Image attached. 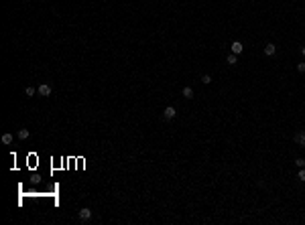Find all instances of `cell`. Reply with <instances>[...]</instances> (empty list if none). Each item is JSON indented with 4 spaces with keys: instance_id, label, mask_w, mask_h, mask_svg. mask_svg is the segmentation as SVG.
Listing matches in <instances>:
<instances>
[{
    "instance_id": "6da1fadb",
    "label": "cell",
    "mask_w": 305,
    "mask_h": 225,
    "mask_svg": "<svg viewBox=\"0 0 305 225\" xmlns=\"http://www.w3.org/2000/svg\"><path fill=\"white\" fill-rule=\"evenodd\" d=\"M51 92H53V89H51L49 83H41V85L37 87V93H39V96H43V97H49Z\"/></svg>"
},
{
    "instance_id": "7a4b0ae2",
    "label": "cell",
    "mask_w": 305,
    "mask_h": 225,
    "mask_svg": "<svg viewBox=\"0 0 305 225\" xmlns=\"http://www.w3.org/2000/svg\"><path fill=\"white\" fill-rule=\"evenodd\" d=\"M175 116H177L175 107H173V106H167V107H165V112H163V118H165V120H173Z\"/></svg>"
},
{
    "instance_id": "3957f363",
    "label": "cell",
    "mask_w": 305,
    "mask_h": 225,
    "mask_svg": "<svg viewBox=\"0 0 305 225\" xmlns=\"http://www.w3.org/2000/svg\"><path fill=\"white\" fill-rule=\"evenodd\" d=\"M79 219L81 221H90V219H92V209H88V207H84V209H79Z\"/></svg>"
},
{
    "instance_id": "277c9868",
    "label": "cell",
    "mask_w": 305,
    "mask_h": 225,
    "mask_svg": "<svg viewBox=\"0 0 305 225\" xmlns=\"http://www.w3.org/2000/svg\"><path fill=\"white\" fill-rule=\"evenodd\" d=\"M230 51L234 55H242V51H244V47H242V43L240 41H236V43H232V47H230Z\"/></svg>"
},
{
    "instance_id": "5b68a950",
    "label": "cell",
    "mask_w": 305,
    "mask_h": 225,
    "mask_svg": "<svg viewBox=\"0 0 305 225\" xmlns=\"http://www.w3.org/2000/svg\"><path fill=\"white\" fill-rule=\"evenodd\" d=\"M295 142H297L299 146H305V130H301V132L295 134Z\"/></svg>"
},
{
    "instance_id": "8992f818",
    "label": "cell",
    "mask_w": 305,
    "mask_h": 225,
    "mask_svg": "<svg viewBox=\"0 0 305 225\" xmlns=\"http://www.w3.org/2000/svg\"><path fill=\"white\" fill-rule=\"evenodd\" d=\"M275 53H277V47H275L273 43H269V45L264 47V55H267V57H273Z\"/></svg>"
},
{
    "instance_id": "52a82bcc",
    "label": "cell",
    "mask_w": 305,
    "mask_h": 225,
    "mask_svg": "<svg viewBox=\"0 0 305 225\" xmlns=\"http://www.w3.org/2000/svg\"><path fill=\"white\" fill-rule=\"evenodd\" d=\"M29 136H31V132H29L27 128H20L19 130V138H20V140H29Z\"/></svg>"
},
{
    "instance_id": "ba28073f",
    "label": "cell",
    "mask_w": 305,
    "mask_h": 225,
    "mask_svg": "<svg viewBox=\"0 0 305 225\" xmlns=\"http://www.w3.org/2000/svg\"><path fill=\"white\" fill-rule=\"evenodd\" d=\"M226 61H228V65H236L238 63V55H234V53H230L228 57H226Z\"/></svg>"
},
{
    "instance_id": "9c48e42d",
    "label": "cell",
    "mask_w": 305,
    "mask_h": 225,
    "mask_svg": "<svg viewBox=\"0 0 305 225\" xmlns=\"http://www.w3.org/2000/svg\"><path fill=\"white\" fill-rule=\"evenodd\" d=\"M35 93H37L35 87H31V85H29V87H25V96H27V97H33Z\"/></svg>"
},
{
    "instance_id": "30bf717a",
    "label": "cell",
    "mask_w": 305,
    "mask_h": 225,
    "mask_svg": "<svg viewBox=\"0 0 305 225\" xmlns=\"http://www.w3.org/2000/svg\"><path fill=\"white\" fill-rule=\"evenodd\" d=\"M183 97L191 99V97H193V89H191V87H183Z\"/></svg>"
},
{
    "instance_id": "8fae6325",
    "label": "cell",
    "mask_w": 305,
    "mask_h": 225,
    "mask_svg": "<svg viewBox=\"0 0 305 225\" xmlns=\"http://www.w3.org/2000/svg\"><path fill=\"white\" fill-rule=\"evenodd\" d=\"M12 142V134H2V144H10Z\"/></svg>"
},
{
    "instance_id": "7c38bea8",
    "label": "cell",
    "mask_w": 305,
    "mask_h": 225,
    "mask_svg": "<svg viewBox=\"0 0 305 225\" xmlns=\"http://www.w3.org/2000/svg\"><path fill=\"white\" fill-rule=\"evenodd\" d=\"M297 71H299V73H305V61L297 63Z\"/></svg>"
},
{
    "instance_id": "4fadbf2b",
    "label": "cell",
    "mask_w": 305,
    "mask_h": 225,
    "mask_svg": "<svg viewBox=\"0 0 305 225\" xmlns=\"http://www.w3.org/2000/svg\"><path fill=\"white\" fill-rule=\"evenodd\" d=\"M299 181H303V183H305V166L299 168Z\"/></svg>"
},
{
    "instance_id": "5bb4252c",
    "label": "cell",
    "mask_w": 305,
    "mask_h": 225,
    "mask_svg": "<svg viewBox=\"0 0 305 225\" xmlns=\"http://www.w3.org/2000/svg\"><path fill=\"white\" fill-rule=\"evenodd\" d=\"M201 83H205V85L212 83V77H210V75H204V77H201Z\"/></svg>"
},
{
    "instance_id": "9a60e30c",
    "label": "cell",
    "mask_w": 305,
    "mask_h": 225,
    "mask_svg": "<svg viewBox=\"0 0 305 225\" xmlns=\"http://www.w3.org/2000/svg\"><path fill=\"white\" fill-rule=\"evenodd\" d=\"M295 164H297L299 168H303V166H305V158H297V160H295Z\"/></svg>"
},
{
    "instance_id": "2e32d148",
    "label": "cell",
    "mask_w": 305,
    "mask_h": 225,
    "mask_svg": "<svg viewBox=\"0 0 305 225\" xmlns=\"http://www.w3.org/2000/svg\"><path fill=\"white\" fill-rule=\"evenodd\" d=\"M301 55H303V57H305V47H301Z\"/></svg>"
}]
</instances>
